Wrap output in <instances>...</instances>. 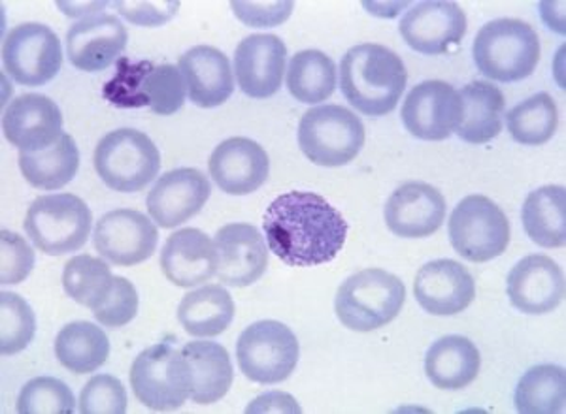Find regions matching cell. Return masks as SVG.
<instances>
[{
  "label": "cell",
  "instance_id": "6da1fadb",
  "mask_svg": "<svg viewBox=\"0 0 566 414\" xmlns=\"http://www.w3.org/2000/svg\"><path fill=\"white\" fill-rule=\"evenodd\" d=\"M272 253L293 268H314L335 261L348 237L340 211L314 192L277 197L263 219Z\"/></svg>",
  "mask_w": 566,
  "mask_h": 414
},
{
  "label": "cell",
  "instance_id": "7a4b0ae2",
  "mask_svg": "<svg viewBox=\"0 0 566 414\" xmlns=\"http://www.w3.org/2000/svg\"><path fill=\"white\" fill-rule=\"evenodd\" d=\"M406 82L408 72L402 59L386 45H355L342 57L340 89L360 114H391L405 93Z\"/></svg>",
  "mask_w": 566,
  "mask_h": 414
},
{
  "label": "cell",
  "instance_id": "3957f363",
  "mask_svg": "<svg viewBox=\"0 0 566 414\" xmlns=\"http://www.w3.org/2000/svg\"><path fill=\"white\" fill-rule=\"evenodd\" d=\"M186 82L175 64L117 61L116 76L104 85L103 95L116 108H149L155 114L175 115L186 104Z\"/></svg>",
  "mask_w": 566,
  "mask_h": 414
},
{
  "label": "cell",
  "instance_id": "277c9868",
  "mask_svg": "<svg viewBox=\"0 0 566 414\" xmlns=\"http://www.w3.org/2000/svg\"><path fill=\"white\" fill-rule=\"evenodd\" d=\"M541 39L533 26L520 20L490 21L474 40L472 55L478 71L495 82H522L541 61Z\"/></svg>",
  "mask_w": 566,
  "mask_h": 414
},
{
  "label": "cell",
  "instance_id": "5b68a950",
  "mask_svg": "<svg viewBox=\"0 0 566 414\" xmlns=\"http://www.w3.org/2000/svg\"><path fill=\"white\" fill-rule=\"evenodd\" d=\"M405 283L386 269L368 268L342 283L335 298L336 317L349 330H380L399 317Z\"/></svg>",
  "mask_w": 566,
  "mask_h": 414
},
{
  "label": "cell",
  "instance_id": "8992f818",
  "mask_svg": "<svg viewBox=\"0 0 566 414\" xmlns=\"http://www.w3.org/2000/svg\"><path fill=\"white\" fill-rule=\"evenodd\" d=\"M91 224L90 208L71 192L36 198L27 211V236L50 256L69 255L84 247Z\"/></svg>",
  "mask_w": 566,
  "mask_h": 414
},
{
  "label": "cell",
  "instance_id": "52a82bcc",
  "mask_svg": "<svg viewBox=\"0 0 566 414\" xmlns=\"http://www.w3.org/2000/svg\"><path fill=\"white\" fill-rule=\"evenodd\" d=\"M298 146L306 159L325 168L346 166L365 146V125L349 109L328 104L303 115Z\"/></svg>",
  "mask_w": 566,
  "mask_h": 414
},
{
  "label": "cell",
  "instance_id": "ba28073f",
  "mask_svg": "<svg viewBox=\"0 0 566 414\" xmlns=\"http://www.w3.org/2000/svg\"><path fill=\"white\" fill-rule=\"evenodd\" d=\"M95 170L104 183L117 192H138L161 170V153L148 135L119 128L98 141Z\"/></svg>",
  "mask_w": 566,
  "mask_h": 414
},
{
  "label": "cell",
  "instance_id": "9c48e42d",
  "mask_svg": "<svg viewBox=\"0 0 566 414\" xmlns=\"http://www.w3.org/2000/svg\"><path fill=\"white\" fill-rule=\"evenodd\" d=\"M298 339L290 326L277 320H259L248 326L237 343L242 373L259 384H277L290 379L298 363Z\"/></svg>",
  "mask_w": 566,
  "mask_h": 414
},
{
  "label": "cell",
  "instance_id": "30bf717a",
  "mask_svg": "<svg viewBox=\"0 0 566 414\" xmlns=\"http://www.w3.org/2000/svg\"><path fill=\"white\" fill-rule=\"evenodd\" d=\"M130 386L138 402L151 411L167 413L189 400V368L181 351L157 343L142 351L130 368Z\"/></svg>",
  "mask_w": 566,
  "mask_h": 414
},
{
  "label": "cell",
  "instance_id": "8fae6325",
  "mask_svg": "<svg viewBox=\"0 0 566 414\" xmlns=\"http://www.w3.org/2000/svg\"><path fill=\"white\" fill-rule=\"evenodd\" d=\"M451 245L469 262H490L510 245L504 211L488 197L472 194L459 202L450 217Z\"/></svg>",
  "mask_w": 566,
  "mask_h": 414
},
{
  "label": "cell",
  "instance_id": "7c38bea8",
  "mask_svg": "<svg viewBox=\"0 0 566 414\" xmlns=\"http://www.w3.org/2000/svg\"><path fill=\"white\" fill-rule=\"evenodd\" d=\"M2 64L13 82L42 87L63 66V47L57 34L42 23H21L2 42Z\"/></svg>",
  "mask_w": 566,
  "mask_h": 414
},
{
  "label": "cell",
  "instance_id": "4fadbf2b",
  "mask_svg": "<svg viewBox=\"0 0 566 414\" xmlns=\"http://www.w3.org/2000/svg\"><path fill=\"white\" fill-rule=\"evenodd\" d=\"M159 243V230L144 213L135 210L109 211L98 219L93 245L98 255L116 266H135L148 261Z\"/></svg>",
  "mask_w": 566,
  "mask_h": 414
},
{
  "label": "cell",
  "instance_id": "5bb4252c",
  "mask_svg": "<svg viewBox=\"0 0 566 414\" xmlns=\"http://www.w3.org/2000/svg\"><path fill=\"white\" fill-rule=\"evenodd\" d=\"M406 130L419 140L442 141L453 135L461 119V98L450 83L429 79L416 85L402 106Z\"/></svg>",
  "mask_w": 566,
  "mask_h": 414
},
{
  "label": "cell",
  "instance_id": "9a60e30c",
  "mask_svg": "<svg viewBox=\"0 0 566 414\" xmlns=\"http://www.w3.org/2000/svg\"><path fill=\"white\" fill-rule=\"evenodd\" d=\"M219 283L244 288L258 283L269 268V247L253 224L232 223L218 230L213 240Z\"/></svg>",
  "mask_w": 566,
  "mask_h": 414
},
{
  "label": "cell",
  "instance_id": "2e32d148",
  "mask_svg": "<svg viewBox=\"0 0 566 414\" xmlns=\"http://www.w3.org/2000/svg\"><path fill=\"white\" fill-rule=\"evenodd\" d=\"M399 31L413 52L442 55L461 44L467 15L455 2H421L405 13Z\"/></svg>",
  "mask_w": 566,
  "mask_h": 414
},
{
  "label": "cell",
  "instance_id": "e0dca14e",
  "mask_svg": "<svg viewBox=\"0 0 566 414\" xmlns=\"http://www.w3.org/2000/svg\"><path fill=\"white\" fill-rule=\"evenodd\" d=\"M210 194V181L197 168L170 170L149 191L146 200L149 217L161 229H176L193 219L205 208Z\"/></svg>",
  "mask_w": 566,
  "mask_h": 414
},
{
  "label": "cell",
  "instance_id": "ac0fdd59",
  "mask_svg": "<svg viewBox=\"0 0 566 414\" xmlns=\"http://www.w3.org/2000/svg\"><path fill=\"white\" fill-rule=\"evenodd\" d=\"M2 132L13 147L33 153L53 146L63 136V114L52 98L27 93L8 104Z\"/></svg>",
  "mask_w": 566,
  "mask_h": 414
},
{
  "label": "cell",
  "instance_id": "d6986e66",
  "mask_svg": "<svg viewBox=\"0 0 566 414\" xmlns=\"http://www.w3.org/2000/svg\"><path fill=\"white\" fill-rule=\"evenodd\" d=\"M413 294L424 311L437 317L463 312L476 298V283L463 264L440 258L424 264L413 280Z\"/></svg>",
  "mask_w": 566,
  "mask_h": 414
},
{
  "label": "cell",
  "instance_id": "ffe728a7",
  "mask_svg": "<svg viewBox=\"0 0 566 414\" xmlns=\"http://www.w3.org/2000/svg\"><path fill=\"white\" fill-rule=\"evenodd\" d=\"M127 40V29L116 15L97 13L69 29L66 53L77 71L103 72L125 52Z\"/></svg>",
  "mask_w": 566,
  "mask_h": 414
},
{
  "label": "cell",
  "instance_id": "44dd1931",
  "mask_svg": "<svg viewBox=\"0 0 566 414\" xmlns=\"http://www.w3.org/2000/svg\"><path fill=\"white\" fill-rule=\"evenodd\" d=\"M510 301L525 315H546L565 298V275L549 256L528 255L509 274Z\"/></svg>",
  "mask_w": 566,
  "mask_h": 414
},
{
  "label": "cell",
  "instance_id": "7402d4cb",
  "mask_svg": "<svg viewBox=\"0 0 566 414\" xmlns=\"http://www.w3.org/2000/svg\"><path fill=\"white\" fill-rule=\"evenodd\" d=\"M287 47L274 34H251L234 52L239 87L251 98H271L282 89Z\"/></svg>",
  "mask_w": 566,
  "mask_h": 414
},
{
  "label": "cell",
  "instance_id": "603a6c76",
  "mask_svg": "<svg viewBox=\"0 0 566 414\" xmlns=\"http://www.w3.org/2000/svg\"><path fill=\"white\" fill-rule=\"evenodd\" d=\"M387 229L395 236L418 240L437 232L446 219V200L442 192L421 181L400 185L387 200Z\"/></svg>",
  "mask_w": 566,
  "mask_h": 414
},
{
  "label": "cell",
  "instance_id": "cb8c5ba5",
  "mask_svg": "<svg viewBox=\"0 0 566 414\" xmlns=\"http://www.w3.org/2000/svg\"><path fill=\"white\" fill-rule=\"evenodd\" d=\"M210 176L216 185L232 197L258 191L271 172V160L263 147L250 138H229L213 149Z\"/></svg>",
  "mask_w": 566,
  "mask_h": 414
},
{
  "label": "cell",
  "instance_id": "d4e9b609",
  "mask_svg": "<svg viewBox=\"0 0 566 414\" xmlns=\"http://www.w3.org/2000/svg\"><path fill=\"white\" fill-rule=\"evenodd\" d=\"M187 95L199 108H218L234 93V76L226 53L212 45H197L180 57Z\"/></svg>",
  "mask_w": 566,
  "mask_h": 414
},
{
  "label": "cell",
  "instance_id": "484cf974",
  "mask_svg": "<svg viewBox=\"0 0 566 414\" xmlns=\"http://www.w3.org/2000/svg\"><path fill=\"white\" fill-rule=\"evenodd\" d=\"M161 268L176 287L191 288L207 283L218 269L212 240L199 229L178 230L163 247Z\"/></svg>",
  "mask_w": 566,
  "mask_h": 414
},
{
  "label": "cell",
  "instance_id": "4316f807",
  "mask_svg": "<svg viewBox=\"0 0 566 414\" xmlns=\"http://www.w3.org/2000/svg\"><path fill=\"white\" fill-rule=\"evenodd\" d=\"M189 368V400L212 405L226 397L232 384V363L226 347L212 341H193L181 349Z\"/></svg>",
  "mask_w": 566,
  "mask_h": 414
},
{
  "label": "cell",
  "instance_id": "83f0119b",
  "mask_svg": "<svg viewBox=\"0 0 566 414\" xmlns=\"http://www.w3.org/2000/svg\"><path fill=\"white\" fill-rule=\"evenodd\" d=\"M482 365L476 344L463 336H446L432 344L424 357V373L437 389L461 390L469 386Z\"/></svg>",
  "mask_w": 566,
  "mask_h": 414
},
{
  "label": "cell",
  "instance_id": "f1b7e54d",
  "mask_svg": "<svg viewBox=\"0 0 566 414\" xmlns=\"http://www.w3.org/2000/svg\"><path fill=\"white\" fill-rule=\"evenodd\" d=\"M461 119L455 130L467 144H488L501 135L504 96L493 83L472 82L459 93Z\"/></svg>",
  "mask_w": 566,
  "mask_h": 414
},
{
  "label": "cell",
  "instance_id": "f546056e",
  "mask_svg": "<svg viewBox=\"0 0 566 414\" xmlns=\"http://www.w3.org/2000/svg\"><path fill=\"white\" fill-rule=\"evenodd\" d=\"M234 301L223 285H207L187 293L178 307V320L193 338H216L231 326Z\"/></svg>",
  "mask_w": 566,
  "mask_h": 414
},
{
  "label": "cell",
  "instance_id": "4dcf8cb0",
  "mask_svg": "<svg viewBox=\"0 0 566 414\" xmlns=\"http://www.w3.org/2000/svg\"><path fill=\"white\" fill-rule=\"evenodd\" d=\"M20 168L23 178L42 191H57L76 178L80 168V151L71 135L59 138L53 146L25 153L20 151Z\"/></svg>",
  "mask_w": 566,
  "mask_h": 414
},
{
  "label": "cell",
  "instance_id": "1f68e13d",
  "mask_svg": "<svg viewBox=\"0 0 566 414\" xmlns=\"http://www.w3.org/2000/svg\"><path fill=\"white\" fill-rule=\"evenodd\" d=\"M523 226L536 245L563 247L566 243L565 187L546 185L528 194L523 205Z\"/></svg>",
  "mask_w": 566,
  "mask_h": 414
},
{
  "label": "cell",
  "instance_id": "d6a6232c",
  "mask_svg": "<svg viewBox=\"0 0 566 414\" xmlns=\"http://www.w3.org/2000/svg\"><path fill=\"white\" fill-rule=\"evenodd\" d=\"M109 354L108 336L93 322L66 325L55 339V357L66 370L85 375L103 368Z\"/></svg>",
  "mask_w": 566,
  "mask_h": 414
},
{
  "label": "cell",
  "instance_id": "836d02e7",
  "mask_svg": "<svg viewBox=\"0 0 566 414\" xmlns=\"http://www.w3.org/2000/svg\"><path fill=\"white\" fill-rule=\"evenodd\" d=\"M566 373L560 365H534L520 379L514 403L522 414H559L565 411Z\"/></svg>",
  "mask_w": 566,
  "mask_h": 414
},
{
  "label": "cell",
  "instance_id": "e575fe53",
  "mask_svg": "<svg viewBox=\"0 0 566 414\" xmlns=\"http://www.w3.org/2000/svg\"><path fill=\"white\" fill-rule=\"evenodd\" d=\"M287 89L298 103H325L336 89L335 61L317 50L296 53L287 71Z\"/></svg>",
  "mask_w": 566,
  "mask_h": 414
},
{
  "label": "cell",
  "instance_id": "d590c367",
  "mask_svg": "<svg viewBox=\"0 0 566 414\" xmlns=\"http://www.w3.org/2000/svg\"><path fill=\"white\" fill-rule=\"evenodd\" d=\"M114 275L109 272L108 264L95 258V256H74L65 264L63 272V287L72 300L80 306L90 307L91 311H97L108 298L114 288Z\"/></svg>",
  "mask_w": 566,
  "mask_h": 414
},
{
  "label": "cell",
  "instance_id": "8d00e7d4",
  "mask_svg": "<svg viewBox=\"0 0 566 414\" xmlns=\"http://www.w3.org/2000/svg\"><path fill=\"white\" fill-rule=\"evenodd\" d=\"M557 125H559L557 104L547 93L531 96L525 103L510 109V135L523 146H542L552 140Z\"/></svg>",
  "mask_w": 566,
  "mask_h": 414
},
{
  "label": "cell",
  "instance_id": "74e56055",
  "mask_svg": "<svg viewBox=\"0 0 566 414\" xmlns=\"http://www.w3.org/2000/svg\"><path fill=\"white\" fill-rule=\"evenodd\" d=\"M36 333V317L20 294H0V352L12 357L25 351Z\"/></svg>",
  "mask_w": 566,
  "mask_h": 414
},
{
  "label": "cell",
  "instance_id": "f35d334b",
  "mask_svg": "<svg viewBox=\"0 0 566 414\" xmlns=\"http://www.w3.org/2000/svg\"><path fill=\"white\" fill-rule=\"evenodd\" d=\"M76 400L72 390L55 376H36L21 389L18 397L20 414H72Z\"/></svg>",
  "mask_w": 566,
  "mask_h": 414
},
{
  "label": "cell",
  "instance_id": "ab89813d",
  "mask_svg": "<svg viewBox=\"0 0 566 414\" xmlns=\"http://www.w3.org/2000/svg\"><path fill=\"white\" fill-rule=\"evenodd\" d=\"M82 414L127 413V390L112 375H95L80 394Z\"/></svg>",
  "mask_w": 566,
  "mask_h": 414
},
{
  "label": "cell",
  "instance_id": "60d3db41",
  "mask_svg": "<svg viewBox=\"0 0 566 414\" xmlns=\"http://www.w3.org/2000/svg\"><path fill=\"white\" fill-rule=\"evenodd\" d=\"M0 285H20L34 268L33 247L15 232H0Z\"/></svg>",
  "mask_w": 566,
  "mask_h": 414
},
{
  "label": "cell",
  "instance_id": "b9f144b4",
  "mask_svg": "<svg viewBox=\"0 0 566 414\" xmlns=\"http://www.w3.org/2000/svg\"><path fill=\"white\" fill-rule=\"evenodd\" d=\"M138 312V293L136 287L125 277L114 279V288L97 311L95 319L106 328H123L133 322Z\"/></svg>",
  "mask_w": 566,
  "mask_h": 414
},
{
  "label": "cell",
  "instance_id": "7bdbcfd3",
  "mask_svg": "<svg viewBox=\"0 0 566 414\" xmlns=\"http://www.w3.org/2000/svg\"><path fill=\"white\" fill-rule=\"evenodd\" d=\"M239 20L251 26H276L287 20L293 2H232Z\"/></svg>",
  "mask_w": 566,
  "mask_h": 414
},
{
  "label": "cell",
  "instance_id": "ee69618b",
  "mask_svg": "<svg viewBox=\"0 0 566 414\" xmlns=\"http://www.w3.org/2000/svg\"><path fill=\"white\" fill-rule=\"evenodd\" d=\"M114 8L135 25L157 26L175 18L180 2H116Z\"/></svg>",
  "mask_w": 566,
  "mask_h": 414
},
{
  "label": "cell",
  "instance_id": "f6af8a7d",
  "mask_svg": "<svg viewBox=\"0 0 566 414\" xmlns=\"http://www.w3.org/2000/svg\"><path fill=\"white\" fill-rule=\"evenodd\" d=\"M248 413H301V407L290 394L272 392L264 394L251 403Z\"/></svg>",
  "mask_w": 566,
  "mask_h": 414
}]
</instances>
